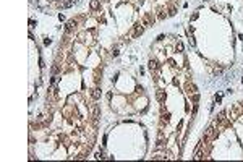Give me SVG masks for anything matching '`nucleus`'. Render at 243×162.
Here are the masks:
<instances>
[{"label": "nucleus", "instance_id": "18", "mask_svg": "<svg viewBox=\"0 0 243 162\" xmlns=\"http://www.w3.org/2000/svg\"><path fill=\"white\" fill-rule=\"evenodd\" d=\"M219 73H222V68H216L214 70V75H219Z\"/></svg>", "mask_w": 243, "mask_h": 162}, {"label": "nucleus", "instance_id": "7", "mask_svg": "<svg viewBox=\"0 0 243 162\" xmlns=\"http://www.w3.org/2000/svg\"><path fill=\"white\" fill-rule=\"evenodd\" d=\"M99 5H101V0H91V3H89L91 10H97V8H99Z\"/></svg>", "mask_w": 243, "mask_h": 162}, {"label": "nucleus", "instance_id": "15", "mask_svg": "<svg viewBox=\"0 0 243 162\" xmlns=\"http://www.w3.org/2000/svg\"><path fill=\"white\" fill-rule=\"evenodd\" d=\"M60 71V68H59V65H54V67H52V73H54V75H57V73Z\"/></svg>", "mask_w": 243, "mask_h": 162}, {"label": "nucleus", "instance_id": "14", "mask_svg": "<svg viewBox=\"0 0 243 162\" xmlns=\"http://www.w3.org/2000/svg\"><path fill=\"white\" fill-rule=\"evenodd\" d=\"M175 49H177V52H183L185 47H183V44H182V42H178V44L175 46Z\"/></svg>", "mask_w": 243, "mask_h": 162}, {"label": "nucleus", "instance_id": "4", "mask_svg": "<svg viewBox=\"0 0 243 162\" xmlns=\"http://www.w3.org/2000/svg\"><path fill=\"white\" fill-rule=\"evenodd\" d=\"M76 2H78V0H70V2H65V3H59V7L60 8H72Z\"/></svg>", "mask_w": 243, "mask_h": 162}, {"label": "nucleus", "instance_id": "3", "mask_svg": "<svg viewBox=\"0 0 243 162\" xmlns=\"http://www.w3.org/2000/svg\"><path fill=\"white\" fill-rule=\"evenodd\" d=\"M152 20H154V18H152L151 15H144L143 18H141V24H143L144 28H146V26H151V24H152Z\"/></svg>", "mask_w": 243, "mask_h": 162}, {"label": "nucleus", "instance_id": "8", "mask_svg": "<svg viewBox=\"0 0 243 162\" xmlns=\"http://www.w3.org/2000/svg\"><path fill=\"white\" fill-rule=\"evenodd\" d=\"M159 68V63H157V60H149V70H157Z\"/></svg>", "mask_w": 243, "mask_h": 162}, {"label": "nucleus", "instance_id": "5", "mask_svg": "<svg viewBox=\"0 0 243 162\" xmlns=\"http://www.w3.org/2000/svg\"><path fill=\"white\" fill-rule=\"evenodd\" d=\"M238 113H240V107L237 106L235 109H232V110H230V119H232V120H235L237 117H238Z\"/></svg>", "mask_w": 243, "mask_h": 162}, {"label": "nucleus", "instance_id": "6", "mask_svg": "<svg viewBox=\"0 0 243 162\" xmlns=\"http://www.w3.org/2000/svg\"><path fill=\"white\" fill-rule=\"evenodd\" d=\"M164 11H165L164 7H159V8H157V18H159V20H164V18H165V13H164Z\"/></svg>", "mask_w": 243, "mask_h": 162}, {"label": "nucleus", "instance_id": "1", "mask_svg": "<svg viewBox=\"0 0 243 162\" xmlns=\"http://www.w3.org/2000/svg\"><path fill=\"white\" fill-rule=\"evenodd\" d=\"M216 133H217V130H216V125L209 126V128L206 130V133H204V139H214V138H216Z\"/></svg>", "mask_w": 243, "mask_h": 162}, {"label": "nucleus", "instance_id": "2", "mask_svg": "<svg viewBox=\"0 0 243 162\" xmlns=\"http://www.w3.org/2000/svg\"><path fill=\"white\" fill-rule=\"evenodd\" d=\"M143 31H144V26L143 24H136V28H135V31L131 33V37H138V36H141L143 34Z\"/></svg>", "mask_w": 243, "mask_h": 162}, {"label": "nucleus", "instance_id": "16", "mask_svg": "<svg viewBox=\"0 0 243 162\" xmlns=\"http://www.w3.org/2000/svg\"><path fill=\"white\" fill-rule=\"evenodd\" d=\"M175 13H177V10H175L174 7H170V8H169V16H174Z\"/></svg>", "mask_w": 243, "mask_h": 162}, {"label": "nucleus", "instance_id": "13", "mask_svg": "<svg viewBox=\"0 0 243 162\" xmlns=\"http://www.w3.org/2000/svg\"><path fill=\"white\" fill-rule=\"evenodd\" d=\"M224 120H225V112H220L217 115V123H219V122H224Z\"/></svg>", "mask_w": 243, "mask_h": 162}, {"label": "nucleus", "instance_id": "11", "mask_svg": "<svg viewBox=\"0 0 243 162\" xmlns=\"http://www.w3.org/2000/svg\"><path fill=\"white\" fill-rule=\"evenodd\" d=\"M75 26H76V23H75V21H68L65 28H67V31H72V29L75 28Z\"/></svg>", "mask_w": 243, "mask_h": 162}, {"label": "nucleus", "instance_id": "17", "mask_svg": "<svg viewBox=\"0 0 243 162\" xmlns=\"http://www.w3.org/2000/svg\"><path fill=\"white\" fill-rule=\"evenodd\" d=\"M198 100H199V94H194L193 96V102H198Z\"/></svg>", "mask_w": 243, "mask_h": 162}, {"label": "nucleus", "instance_id": "21", "mask_svg": "<svg viewBox=\"0 0 243 162\" xmlns=\"http://www.w3.org/2000/svg\"><path fill=\"white\" fill-rule=\"evenodd\" d=\"M102 2H109V0H102Z\"/></svg>", "mask_w": 243, "mask_h": 162}, {"label": "nucleus", "instance_id": "9", "mask_svg": "<svg viewBox=\"0 0 243 162\" xmlns=\"http://www.w3.org/2000/svg\"><path fill=\"white\" fill-rule=\"evenodd\" d=\"M101 97V89L99 87H94L92 89V99H99Z\"/></svg>", "mask_w": 243, "mask_h": 162}, {"label": "nucleus", "instance_id": "19", "mask_svg": "<svg viewBox=\"0 0 243 162\" xmlns=\"http://www.w3.org/2000/svg\"><path fill=\"white\" fill-rule=\"evenodd\" d=\"M194 44H196V42H194V39H193V37H190V46H194Z\"/></svg>", "mask_w": 243, "mask_h": 162}, {"label": "nucleus", "instance_id": "20", "mask_svg": "<svg viewBox=\"0 0 243 162\" xmlns=\"http://www.w3.org/2000/svg\"><path fill=\"white\" fill-rule=\"evenodd\" d=\"M34 2H36V3H37V2H39V0H31V3H34Z\"/></svg>", "mask_w": 243, "mask_h": 162}, {"label": "nucleus", "instance_id": "12", "mask_svg": "<svg viewBox=\"0 0 243 162\" xmlns=\"http://www.w3.org/2000/svg\"><path fill=\"white\" fill-rule=\"evenodd\" d=\"M165 157H167V156L164 154V152H157V154L152 156V159H165Z\"/></svg>", "mask_w": 243, "mask_h": 162}, {"label": "nucleus", "instance_id": "10", "mask_svg": "<svg viewBox=\"0 0 243 162\" xmlns=\"http://www.w3.org/2000/svg\"><path fill=\"white\" fill-rule=\"evenodd\" d=\"M156 97H157V100H161V102H162V100H164V97H165L164 91H161V89H159L157 93H156Z\"/></svg>", "mask_w": 243, "mask_h": 162}]
</instances>
